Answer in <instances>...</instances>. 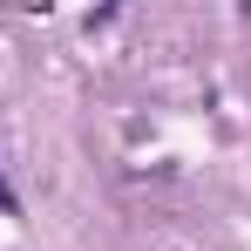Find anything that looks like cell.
I'll use <instances>...</instances> for the list:
<instances>
[{
  "mask_svg": "<svg viewBox=\"0 0 251 251\" xmlns=\"http://www.w3.org/2000/svg\"><path fill=\"white\" fill-rule=\"evenodd\" d=\"M0 217H21V197H14V183L0 176Z\"/></svg>",
  "mask_w": 251,
  "mask_h": 251,
  "instance_id": "cell-1",
  "label": "cell"
}]
</instances>
